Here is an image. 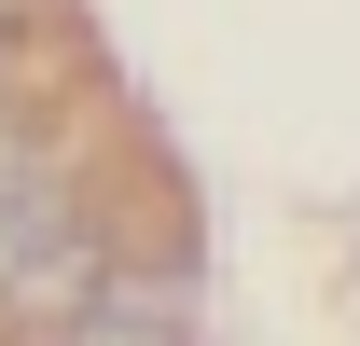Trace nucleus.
<instances>
[{"mask_svg": "<svg viewBox=\"0 0 360 346\" xmlns=\"http://www.w3.org/2000/svg\"><path fill=\"white\" fill-rule=\"evenodd\" d=\"M56 346H194V291L167 263H97V291L56 319Z\"/></svg>", "mask_w": 360, "mask_h": 346, "instance_id": "1", "label": "nucleus"}, {"mask_svg": "<svg viewBox=\"0 0 360 346\" xmlns=\"http://www.w3.org/2000/svg\"><path fill=\"white\" fill-rule=\"evenodd\" d=\"M70 222H84V208H70V194H56V180H28V194H14V208H0V305H14V277H28V263H42L56 236H70Z\"/></svg>", "mask_w": 360, "mask_h": 346, "instance_id": "2", "label": "nucleus"}, {"mask_svg": "<svg viewBox=\"0 0 360 346\" xmlns=\"http://www.w3.org/2000/svg\"><path fill=\"white\" fill-rule=\"evenodd\" d=\"M28 180H42V153H28V125H14V97H0V208H14Z\"/></svg>", "mask_w": 360, "mask_h": 346, "instance_id": "3", "label": "nucleus"}, {"mask_svg": "<svg viewBox=\"0 0 360 346\" xmlns=\"http://www.w3.org/2000/svg\"><path fill=\"white\" fill-rule=\"evenodd\" d=\"M0 42H14V0H0Z\"/></svg>", "mask_w": 360, "mask_h": 346, "instance_id": "4", "label": "nucleus"}]
</instances>
